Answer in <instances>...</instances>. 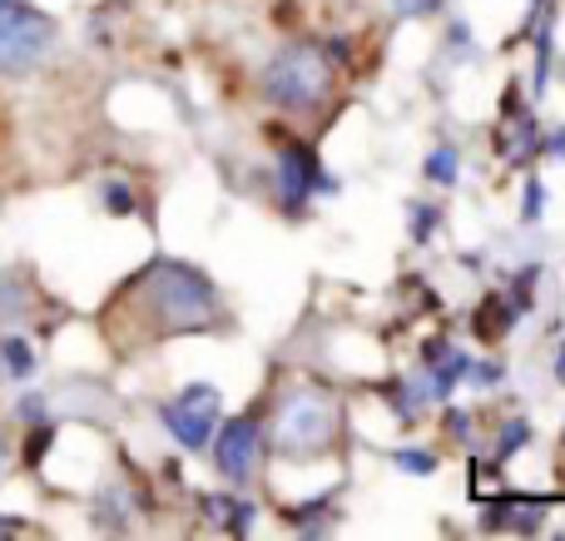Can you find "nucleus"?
I'll use <instances>...</instances> for the list:
<instances>
[{"instance_id": "18", "label": "nucleus", "mask_w": 565, "mask_h": 541, "mask_svg": "<svg viewBox=\"0 0 565 541\" xmlns=\"http://www.w3.org/2000/svg\"><path fill=\"white\" fill-rule=\"evenodd\" d=\"M551 149H556V155H565V129H556V139H551Z\"/></svg>"}, {"instance_id": "16", "label": "nucleus", "mask_w": 565, "mask_h": 541, "mask_svg": "<svg viewBox=\"0 0 565 541\" xmlns=\"http://www.w3.org/2000/svg\"><path fill=\"white\" fill-rule=\"evenodd\" d=\"M392 10L397 15H427V10H437V0H392Z\"/></svg>"}, {"instance_id": "13", "label": "nucleus", "mask_w": 565, "mask_h": 541, "mask_svg": "<svg viewBox=\"0 0 565 541\" xmlns=\"http://www.w3.org/2000/svg\"><path fill=\"white\" fill-rule=\"evenodd\" d=\"M397 467H402V473H422V477H427V473H437V457H431V453H417V447H402V453H397Z\"/></svg>"}, {"instance_id": "14", "label": "nucleus", "mask_w": 565, "mask_h": 541, "mask_svg": "<svg viewBox=\"0 0 565 541\" xmlns=\"http://www.w3.org/2000/svg\"><path fill=\"white\" fill-rule=\"evenodd\" d=\"M541 209H546V189L531 179V184H526V219H541Z\"/></svg>"}, {"instance_id": "4", "label": "nucleus", "mask_w": 565, "mask_h": 541, "mask_svg": "<svg viewBox=\"0 0 565 541\" xmlns=\"http://www.w3.org/2000/svg\"><path fill=\"white\" fill-rule=\"evenodd\" d=\"M338 437V403L328 393H288L278 407V423H274V447L288 457H312Z\"/></svg>"}, {"instance_id": "8", "label": "nucleus", "mask_w": 565, "mask_h": 541, "mask_svg": "<svg viewBox=\"0 0 565 541\" xmlns=\"http://www.w3.org/2000/svg\"><path fill=\"white\" fill-rule=\"evenodd\" d=\"M30 308V294L15 274H0V323H20Z\"/></svg>"}, {"instance_id": "15", "label": "nucleus", "mask_w": 565, "mask_h": 541, "mask_svg": "<svg viewBox=\"0 0 565 541\" xmlns=\"http://www.w3.org/2000/svg\"><path fill=\"white\" fill-rule=\"evenodd\" d=\"M15 413H20V417H25V423H40V417H45V397H40V393H30V397H25V403H20V407H15Z\"/></svg>"}, {"instance_id": "1", "label": "nucleus", "mask_w": 565, "mask_h": 541, "mask_svg": "<svg viewBox=\"0 0 565 541\" xmlns=\"http://www.w3.org/2000/svg\"><path fill=\"white\" fill-rule=\"evenodd\" d=\"M145 298L164 333L214 328V318H218V298L209 288V278L194 274L189 264H174V258H164V264H154L145 274Z\"/></svg>"}, {"instance_id": "10", "label": "nucleus", "mask_w": 565, "mask_h": 541, "mask_svg": "<svg viewBox=\"0 0 565 541\" xmlns=\"http://www.w3.org/2000/svg\"><path fill=\"white\" fill-rule=\"evenodd\" d=\"M99 199H105L109 214H135V189L119 184V179H105V184H99Z\"/></svg>"}, {"instance_id": "5", "label": "nucleus", "mask_w": 565, "mask_h": 541, "mask_svg": "<svg viewBox=\"0 0 565 541\" xmlns=\"http://www.w3.org/2000/svg\"><path fill=\"white\" fill-rule=\"evenodd\" d=\"M218 407H224V397H218V388L194 383V388H184V393H179L174 403H164V407H159V417H164V427L179 437V443L189 447V453H199V447H209V437H214Z\"/></svg>"}, {"instance_id": "17", "label": "nucleus", "mask_w": 565, "mask_h": 541, "mask_svg": "<svg viewBox=\"0 0 565 541\" xmlns=\"http://www.w3.org/2000/svg\"><path fill=\"white\" fill-rule=\"evenodd\" d=\"M6 463H10V443H6V433H0V473H6Z\"/></svg>"}, {"instance_id": "11", "label": "nucleus", "mask_w": 565, "mask_h": 541, "mask_svg": "<svg viewBox=\"0 0 565 541\" xmlns=\"http://www.w3.org/2000/svg\"><path fill=\"white\" fill-rule=\"evenodd\" d=\"M457 174H461V159L451 149H437L427 159V179H437V184H457Z\"/></svg>"}, {"instance_id": "9", "label": "nucleus", "mask_w": 565, "mask_h": 541, "mask_svg": "<svg viewBox=\"0 0 565 541\" xmlns=\"http://www.w3.org/2000/svg\"><path fill=\"white\" fill-rule=\"evenodd\" d=\"M0 373H10V378L35 373V353H30L25 338H6V343H0Z\"/></svg>"}, {"instance_id": "2", "label": "nucleus", "mask_w": 565, "mask_h": 541, "mask_svg": "<svg viewBox=\"0 0 565 541\" xmlns=\"http://www.w3.org/2000/svg\"><path fill=\"white\" fill-rule=\"evenodd\" d=\"M258 89H264V99H274L278 109H312L328 99L332 65L318 45H282L278 55L268 60Z\"/></svg>"}, {"instance_id": "12", "label": "nucleus", "mask_w": 565, "mask_h": 541, "mask_svg": "<svg viewBox=\"0 0 565 541\" xmlns=\"http://www.w3.org/2000/svg\"><path fill=\"white\" fill-rule=\"evenodd\" d=\"M526 433H531L526 423H507V427H501V447H497V463H507L511 453H521V447H526Z\"/></svg>"}, {"instance_id": "7", "label": "nucleus", "mask_w": 565, "mask_h": 541, "mask_svg": "<svg viewBox=\"0 0 565 541\" xmlns=\"http://www.w3.org/2000/svg\"><path fill=\"white\" fill-rule=\"evenodd\" d=\"M312 184L328 189V179L318 174V159H312V149L288 145V149H282V159H278V189H282V199H288V204H302V199L312 194Z\"/></svg>"}, {"instance_id": "19", "label": "nucleus", "mask_w": 565, "mask_h": 541, "mask_svg": "<svg viewBox=\"0 0 565 541\" xmlns=\"http://www.w3.org/2000/svg\"><path fill=\"white\" fill-rule=\"evenodd\" d=\"M556 378H561V383H565V353H561V363H556Z\"/></svg>"}, {"instance_id": "3", "label": "nucleus", "mask_w": 565, "mask_h": 541, "mask_svg": "<svg viewBox=\"0 0 565 541\" xmlns=\"http://www.w3.org/2000/svg\"><path fill=\"white\" fill-rule=\"evenodd\" d=\"M55 50V20L30 0H0V79L40 70Z\"/></svg>"}, {"instance_id": "6", "label": "nucleus", "mask_w": 565, "mask_h": 541, "mask_svg": "<svg viewBox=\"0 0 565 541\" xmlns=\"http://www.w3.org/2000/svg\"><path fill=\"white\" fill-rule=\"evenodd\" d=\"M258 453H264V427H258L254 413L228 417V423L218 427L214 467L224 477H234V482H248V477H254V467H258Z\"/></svg>"}]
</instances>
